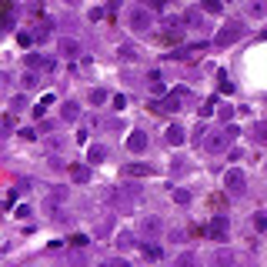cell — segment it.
Masks as SVG:
<instances>
[{"label": "cell", "instance_id": "6da1fadb", "mask_svg": "<svg viewBox=\"0 0 267 267\" xmlns=\"http://www.w3.org/2000/svg\"><path fill=\"white\" fill-rule=\"evenodd\" d=\"M190 97V90L187 87H177L174 94H167L164 100H160V114H174V111H180V104Z\"/></svg>", "mask_w": 267, "mask_h": 267}, {"label": "cell", "instance_id": "7a4b0ae2", "mask_svg": "<svg viewBox=\"0 0 267 267\" xmlns=\"http://www.w3.org/2000/svg\"><path fill=\"white\" fill-rule=\"evenodd\" d=\"M241 37H244V27H241V23H227L224 30H217L214 44H217V47H227V44H237Z\"/></svg>", "mask_w": 267, "mask_h": 267}, {"label": "cell", "instance_id": "3957f363", "mask_svg": "<svg viewBox=\"0 0 267 267\" xmlns=\"http://www.w3.org/2000/svg\"><path fill=\"white\" fill-rule=\"evenodd\" d=\"M127 23H131L134 30H147L150 27V7H134L127 13Z\"/></svg>", "mask_w": 267, "mask_h": 267}, {"label": "cell", "instance_id": "277c9868", "mask_svg": "<svg viewBox=\"0 0 267 267\" xmlns=\"http://www.w3.org/2000/svg\"><path fill=\"white\" fill-rule=\"evenodd\" d=\"M237 131H224V134H211V137H207V140H204V147H207V150H211V154H221L224 147L231 144V137Z\"/></svg>", "mask_w": 267, "mask_h": 267}, {"label": "cell", "instance_id": "5b68a950", "mask_svg": "<svg viewBox=\"0 0 267 267\" xmlns=\"http://www.w3.org/2000/svg\"><path fill=\"white\" fill-rule=\"evenodd\" d=\"M224 184H227V190H231V194H244V187H247L244 174H241L237 167H234V170H227V174H224Z\"/></svg>", "mask_w": 267, "mask_h": 267}, {"label": "cell", "instance_id": "8992f818", "mask_svg": "<svg viewBox=\"0 0 267 267\" xmlns=\"http://www.w3.org/2000/svg\"><path fill=\"white\" fill-rule=\"evenodd\" d=\"M127 150H131V154H144V150H147V134L144 131H134L131 137H127Z\"/></svg>", "mask_w": 267, "mask_h": 267}, {"label": "cell", "instance_id": "52a82bcc", "mask_svg": "<svg viewBox=\"0 0 267 267\" xmlns=\"http://www.w3.org/2000/svg\"><path fill=\"white\" fill-rule=\"evenodd\" d=\"M211 237H214V241H227V217H224V214H214V221H211Z\"/></svg>", "mask_w": 267, "mask_h": 267}, {"label": "cell", "instance_id": "ba28073f", "mask_svg": "<svg viewBox=\"0 0 267 267\" xmlns=\"http://www.w3.org/2000/svg\"><path fill=\"white\" fill-rule=\"evenodd\" d=\"M160 231H164L160 217H144V221H140V234H144V237H160Z\"/></svg>", "mask_w": 267, "mask_h": 267}, {"label": "cell", "instance_id": "9c48e42d", "mask_svg": "<svg viewBox=\"0 0 267 267\" xmlns=\"http://www.w3.org/2000/svg\"><path fill=\"white\" fill-rule=\"evenodd\" d=\"M124 174H127V177H154L157 170L150 164H127L124 167Z\"/></svg>", "mask_w": 267, "mask_h": 267}, {"label": "cell", "instance_id": "30bf717a", "mask_svg": "<svg viewBox=\"0 0 267 267\" xmlns=\"http://www.w3.org/2000/svg\"><path fill=\"white\" fill-rule=\"evenodd\" d=\"M184 140H187V131H184L180 124H170V127H167V144L180 147V144H184Z\"/></svg>", "mask_w": 267, "mask_h": 267}, {"label": "cell", "instance_id": "8fae6325", "mask_svg": "<svg viewBox=\"0 0 267 267\" xmlns=\"http://www.w3.org/2000/svg\"><path fill=\"white\" fill-rule=\"evenodd\" d=\"M244 10L251 13V17H267V0H247Z\"/></svg>", "mask_w": 267, "mask_h": 267}, {"label": "cell", "instance_id": "7c38bea8", "mask_svg": "<svg viewBox=\"0 0 267 267\" xmlns=\"http://www.w3.org/2000/svg\"><path fill=\"white\" fill-rule=\"evenodd\" d=\"M57 50H60L64 57H77L80 54V44H77V40H70V37H64V40L57 44Z\"/></svg>", "mask_w": 267, "mask_h": 267}, {"label": "cell", "instance_id": "4fadbf2b", "mask_svg": "<svg viewBox=\"0 0 267 267\" xmlns=\"http://www.w3.org/2000/svg\"><path fill=\"white\" fill-rule=\"evenodd\" d=\"M27 64L37 67V70H54V60H47V57H40V54H30L27 57Z\"/></svg>", "mask_w": 267, "mask_h": 267}, {"label": "cell", "instance_id": "5bb4252c", "mask_svg": "<svg viewBox=\"0 0 267 267\" xmlns=\"http://www.w3.org/2000/svg\"><path fill=\"white\" fill-rule=\"evenodd\" d=\"M104 157H107V147H104V144H94V147L87 150V160H90V164H100Z\"/></svg>", "mask_w": 267, "mask_h": 267}, {"label": "cell", "instance_id": "9a60e30c", "mask_svg": "<svg viewBox=\"0 0 267 267\" xmlns=\"http://www.w3.org/2000/svg\"><path fill=\"white\" fill-rule=\"evenodd\" d=\"M70 177L77 180V184H87V180H90V170H87V167H80V164H74V167H70Z\"/></svg>", "mask_w": 267, "mask_h": 267}, {"label": "cell", "instance_id": "2e32d148", "mask_svg": "<svg viewBox=\"0 0 267 267\" xmlns=\"http://www.w3.org/2000/svg\"><path fill=\"white\" fill-rule=\"evenodd\" d=\"M147 80H150V90H154V94H160V97L167 94V84H164V77H160V74H150Z\"/></svg>", "mask_w": 267, "mask_h": 267}, {"label": "cell", "instance_id": "e0dca14e", "mask_svg": "<svg viewBox=\"0 0 267 267\" xmlns=\"http://www.w3.org/2000/svg\"><path fill=\"white\" fill-rule=\"evenodd\" d=\"M60 114H64V121H77V117H80V104L70 100V104H64V111H60Z\"/></svg>", "mask_w": 267, "mask_h": 267}, {"label": "cell", "instance_id": "ac0fdd59", "mask_svg": "<svg viewBox=\"0 0 267 267\" xmlns=\"http://www.w3.org/2000/svg\"><path fill=\"white\" fill-rule=\"evenodd\" d=\"M217 107H221V100H217V97H207V100H204V107H200V117H211Z\"/></svg>", "mask_w": 267, "mask_h": 267}, {"label": "cell", "instance_id": "d6986e66", "mask_svg": "<svg viewBox=\"0 0 267 267\" xmlns=\"http://www.w3.org/2000/svg\"><path fill=\"white\" fill-rule=\"evenodd\" d=\"M87 100H90V104H94V107H100V104H107V90H90V94H87Z\"/></svg>", "mask_w": 267, "mask_h": 267}, {"label": "cell", "instance_id": "ffe728a7", "mask_svg": "<svg viewBox=\"0 0 267 267\" xmlns=\"http://www.w3.org/2000/svg\"><path fill=\"white\" fill-rule=\"evenodd\" d=\"M251 134H254L257 144H267V124H254V127H251Z\"/></svg>", "mask_w": 267, "mask_h": 267}, {"label": "cell", "instance_id": "44dd1931", "mask_svg": "<svg viewBox=\"0 0 267 267\" xmlns=\"http://www.w3.org/2000/svg\"><path fill=\"white\" fill-rule=\"evenodd\" d=\"M217 117H221L224 124H231V121H234V107H227V104H221V107H217Z\"/></svg>", "mask_w": 267, "mask_h": 267}, {"label": "cell", "instance_id": "7402d4cb", "mask_svg": "<svg viewBox=\"0 0 267 267\" xmlns=\"http://www.w3.org/2000/svg\"><path fill=\"white\" fill-rule=\"evenodd\" d=\"M140 251H144V257H147V261H157V257H160V247H157V244H144Z\"/></svg>", "mask_w": 267, "mask_h": 267}, {"label": "cell", "instance_id": "603a6c76", "mask_svg": "<svg viewBox=\"0 0 267 267\" xmlns=\"http://www.w3.org/2000/svg\"><path fill=\"white\" fill-rule=\"evenodd\" d=\"M204 10H207V13H221L224 3H221V0H204Z\"/></svg>", "mask_w": 267, "mask_h": 267}, {"label": "cell", "instance_id": "cb8c5ba5", "mask_svg": "<svg viewBox=\"0 0 267 267\" xmlns=\"http://www.w3.org/2000/svg\"><path fill=\"white\" fill-rule=\"evenodd\" d=\"M137 244V241H134L131 234H121V237H117V247H121V251H127V247H134Z\"/></svg>", "mask_w": 267, "mask_h": 267}, {"label": "cell", "instance_id": "d4e9b609", "mask_svg": "<svg viewBox=\"0 0 267 267\" xmlns=\"http://www.w3.org/2000/svg\"><path fill=\"white\" fill-rule=\"evenodd\" d=\"M217 80H221V90H224V94H231V90H234V84L227 80V74H224V70L217 74Z\"/></svg>", "mask_w": 267, "mask_h": 267}, {"label": "cell", "instance_id": "484cf974", "mask_svg": "<svg viewBox=\"0 0 267 267\" xmlns=\"http://www.w3.org/2000/svg\"><path fill=\"white\" fill-rule=\"evenodd\" d=\"M111 104H114V111H124V107H127V97L117 94V97H111Z\"/></svg>", "mask_w": 267, "mask_h": 267}, {"label": "cell", "instance_id": "4316f807", "mask_svg": "<svg viewBox=\"0 0 267 267\" xmlns=\"http://www.w3.org/2000/svg\"><path fill=\"white\" fill-rule=\"evenodd\" d=\"M144 7H150V10H164L167 0H144Z\"/></svg>", "mask_w": 267, "mask_h": 267}, {"label": "cell", "instance_id": "83f0119b", "mask_svg": "<svg viewBox=\"0 0 267 267\" xmlns=\"http://www.w3.org/2000/svg\"><path fill=\"white\" fill-rule=\"evenodd\" d=\"M70 244H74V247H87V234H74Z\"/></svg>", "mask_w": 267, "mask_h": 267}, {"label": "cell", "instance_id": "f1b7e54d", "mask_svg": "<svg viewBox=\"0 0 267 267\" xmlns=\"http://www.w3.org/2000/svg\"><path fill=\"white\" fill-rule=\"evenodd\" d=\"M254 227L257 231H267V217L264 214H254Z\"/></svg>", "mask_w": 267, "mask_h": 267}, {"label": "cell", "instance_id": "f546056e", "mask_svg": "<svg viewBox=\"0 0 267 267\" xmlns=\"http://www.w3.org/2000/svg\"><path fill=\"white\" fill-rule=\"evenodd\" d=\"M121 57H124V60H131V57H137V50H134L131 44H124V47H121Z\"/></svg>", "mask_w": 267, "mask_h": 267}, {"label": "cell", "instance_id": "4dcf8cb0", "mask_svg": "<svg viewBox=\"0 0 267 267\" xmlns=\"http://www.w3.org/2000/svg\"><path fill=\"white\" fill-rule=\"evenodd\" d=\"M174 200H177V204H187L190 194H187V190H174Z\"/></svg>", "mask_w": 267, "mask_h": 267}, {"label": "cell", "instance_id": "1f68e13d", "mask_svg": "<svg viewBox=\"0 0 267 267\" xmlns=\"http://www.w3.org/2000/svg\"><path fill=\"white\" fill-rule=\"evenodd\" d=\"M23 87H37V74H23Z\"/></svg>", "mask_w": 267, "mask_h": 267}, {"label": "cell", "instance_id": "d6a6232c", "mask_svg": "<svg viewBox=\"0 0 267 267\" xmlns=\"http://www.w3.org/2000/svg\"><path fill=\"white\" fill-rule=\"evenodd\" d=\"M20 137H23V140H37V131H30V127H23V131H20Z\"/></svg>", "mask_w": 267, "mask_h": 267}, {"label": "cell", "instance_id": "836d02e7", "mask_svg": "<svg viewBox=\"0 0 267 267\" xmlns=\"http://www.w3.org/2000/svg\"><path fill=\"white\" fill-rule=\"evenodd\" d=\"M17 40H20V47H30V44H33V33H20Z\"/></svg>", "mask_w": 267, "mask_h": 267}, {"label": "cell", "instance_id": "e575fe53", "mask_svg": "<svg viewBox=\"0 0 267 267\" xmlns=\"http://www.w3.org/2000/svg\"><path fill=\"white\" fill-rule=\"evenodd\" d=\"M87 17H90V20H104V10H100V7H94V10H90Z\"/></svg>", "mask_w": 267, "mask_h": 267}, {"label": "cell", "instance_id": "d590c367", "mask_svg": "<svg viewBox=\"0 0 267 267\" xmlns=\"http://www.w3.org/2000/svg\"><path fill=\"white\" fill-rule=\"evenodd\" d=\"M23 104H27V97H13V100H10V107H13V111H20Z\"/></svg>", "mask_w": 267, "mask_h": 267}]
</instances>
